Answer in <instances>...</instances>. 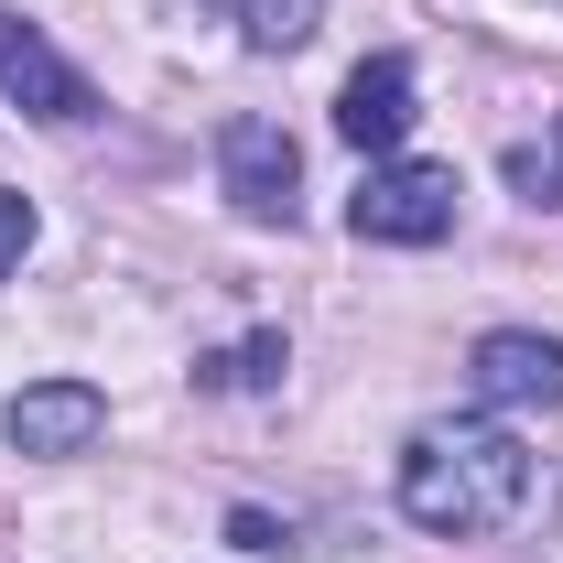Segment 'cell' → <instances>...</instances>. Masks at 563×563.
<instances>
[{"label":"cell","mask_w":563,"mask_h":563,"mask_svg":"<svg viewBox=\"0 0 563 563\" xmlns=\"http://www.w3.org/2000/svg\"><path fill=\"white\" fill-rule=\"evenodd\" d=\"M0 98H11V109H33V120H55V131L98 109V87H87V76H76L33 22H11V11H0Z\"/></svg>","instance_id":"6"},{"label":"cell","mask_w":563,"mask_h":563,"mask_svg":"<svg viewBox=\"0 0 563 563\" xmlns=\"http://www.w3.org/2000/svg\"><path fill=\"white\" fill-rule=\"evenodd\" d=\"M11 455H87L98 433H109V390H87V379H33V390H11Z\"/></svg>","instance_id":"5"},{"label":"cell","mask_w":563,"mask_h":563,"mask_svg":"<svg viewBox=\"0 0 563 563\" xmlns=\"http://www.w3.org/2000/svg\"><path fill=\"white\" fill-rule=\"evenodd\" d=\"M22 250H33V196H11V185H0V282L22 272Z\"/></svg>","instance_id":"11"},{"label":"cell","mask_w":563,"mask_h":563,"mask_svg":"<svg viewBox=\"0 0 563 563\" xmlns=\"http://www.w3.org/2000/svg\"><path fill=\"white\" fill-rule=\"evenodd\" d=\"M412 55H368V66L347 76V98H336V141L347 152H401V131H412Z\"/></svg>","instance_id":"7"},{"label":"cell","mask_w":563,"mask_h":563,"mask_svg":"<svg viewBox=\"0 0 563 563\" xmlns=\"http://www.w3.org/2000/svg\"><path fill=\"white\" fill-rule=\"evenodd\" d=\"M207 11L239 22V44H261V55H292L314 33V0H207Z\"/></svg>","instance_id":"8"},{"label":"cell","mask_w":563,"mask_h":563,"mask_svg":"<svg viewBox=\"0 0 563 563\" xmlns=\"http://www.w3.org/2000/svg\"><path fill=\"white\" fill-rule=\"evenodd\" d=\"M282 368H292V347H282V325H261V336H239L228 357H207V390H272Z\"/></svg>","instance_id":"9"},{"label":"cell","mask_w":563,"mask_h":563,"mask_svg":"<svg viewBox=\"0 0 563 563\" xmlns=\"http://www.w3.org/2000/svg\"><path fill=\"white\" fill-rule=\"evenodd\" d=\"M531 488H542V466H531V444L509 422H422L401 444V520L444 531V542L509 531L531 509Z\"/></svg>","instance_id":"1"},{"label":"cell","mask_w":563,"mask_h":563,"mask_svg":"<svg viewBox=\"0 0 563 563\" xmlns=\"http://www.w3.org/2000/svg\"><path fill=\"white\" fill-rule=\"evenodd\" d=\"M466 390H477L488 412H553V401H563V336H531V325H498V336H477V357H466Z\"/></svg>","instance_id":"4"},{"label":"cell","mask_w":563,"mask_h":563,"mask_svg":"<svg viewBox=\"0 0 563 563\" xmlns=\"http://www.w3.org/2000/svg\"><path fill=\"white\" fill-rule=\"evenodd\" d=\"M217 196L250 217V228H292V196H303V152L282 120H228L217 131Z\"/></svg>","instance_id":"3"},{"label":"cell","mask_w":563,"mask_h":563,"mask_svg":"<svg viewBox=\"0 0 563 563\" xmlns=\"http://www.w3.org/2000/svg\"><path fill=\"white\" fill-rule=\"evenodd\" d=\"M509 185H520L531 207H563V131L553 141H520V152H509Z\"/></svg>","instance_id":"10"},{"label":"cell","mask_w":563,"mask_h":563,"mask_svg":"<svg viewBox=\"0 0 563 563\" xmlns=\"http://www.w3.org/2000/svg\"><path fill=\"white\" fill-rule=\"evenodd\" d=\"M455 163H368V185L347 196V228L379 250H433L455 228Z\"/></svg>","instance_id":"2"}]
</instances>
